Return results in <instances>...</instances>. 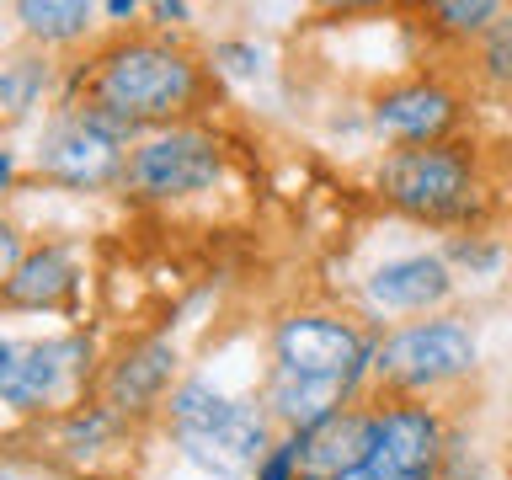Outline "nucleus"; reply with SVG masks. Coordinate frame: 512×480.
Returning a JSON list of instances; mask_svg holds the SVG:
<instances>
[{
    "label": "nucleus",
    "mask_w": 512,
    "mask_h": 480,
    "mask_svg": "<svg viewBox=\"0 0 512 480\" xmlns=\"http://www.w3.org/2000/svg\"><path fill=\"white\" fill-rule=\"evenodd\" d=\"M198 96H203L198 59L171 48L166 38H118L86 70V107H102L112 118L134 123L139 134L150 123H171L192 112Z\"/></svg>",
    "instance_id": "1"
},
{
    "label": "nucleus",
    "mask_w": 512,
    "mask_h": 480,
    "mask_svg": "<svg viewBox=\"0 0 512 480\" xmlns=\"http://www.w3.org/2000/svg\"><path fill=\"white\" fill-rule=\"evenodd\" d=\"M166 422H171V438L176 448L203 464L214 475H246V470H262L272 443V427L267 416L246 406V400H230L219 395L208 379H187L176 384L171 400H166Z\"/></svg>",
    "instance_id": "2"
},
{
    "label": "nucleus",
    "mask_w": 512,
    "mask_h": 480,
    "mask_svg": "<svg viewBox=\"0 0 512 480\" xmlns=\"http://www.w3.org/2000/svg\"><path fill=\"white\" fill-rule=\"evenodd\" d=\"M144 134L134 123L112 118L102 107H64L54 123L43 128L38 139V171L59 187H75V192H96V187H112L123 182L128 171V150H134Z\"/></svg>",
    "instance_id": "3"
},
{
    "label": "nucleus",
    "mask_w": 512,
    "mask_h": 480,
    "mask_svg": "<svg viewBox=\"0 0 512 480\" xmlns=\"http://www.w3.org/2000/svg\"><path fill=\"white\" fill-rule=\"evenodd\" d=\"M379 192L400 214L454 224L475 214V160L464 144H406L384 155Z\"/></svg>",
    "instance_id": "4"
},
{
    "label": "nucleus",
    "mask_w": 512,
    "mask_h": 480,
    "mask_svg": "<svg viewBox=\"0 0 512 480\" xmlns=\"http://www.w3.org/2000/svg\"><path fill=\"white\" fill-rule=\"evenodd\" d=\"M475 358H480L475 331L454 315L411 320V326H395L384 342H374V374L406 395H427L464 379L475 368Z\"/></svg>",
    "instance_id": "5"
},
{
    "label": "nucleus",
    "mask_w": 512,
    "mask_h": 480,
    "mask_svg": "<svg viewBox=\"0 0 512 480\" xmlns=\"http://www.w3.org/2000/svg\"><path fill=\"white\" fill-rule=\"evenodd\" d=\"M272 368L310 384H342L358 390V379L374 368V342L336 315H288L272 331Z\"/></svg>",
    "instance_id": "6"
},
{
    "label": "nucleus",
    "mask_w": 512,
    "mask_h": 480,
    "mask_svg": "<svg viewBox=\"0 0 512 480\" xmlns=\"http://www.w3.org/2000/svg\"><path fill=\"white\" fill-rule=\"evenodd\" d=\"M224 171L219 139L203 128H155L128 150V171L123 187L134 198L150 203H171V198H192V192L214 187Z\"/></svg>",
    "instance_id": "7"
},
{
    "label": "nucleus",
    "mask_w": 512,
    "mask_h": 480,
    "mask_svg": "<svg viewBox=\"0 0 512 480\" xmlns=\"http://www.w3.org/2000/svg\"><path fill=\"white\" fill-rule=\"evenodd\" d=\"M91 374V336H54V342H6L0 347V395L11 411H48Z\"/></svg>",
    "instance_id": "8"
},
{
    "label": "nucleus",
    "mask_w": 512,
    "mask_h": 480,
    "mask_svg": "<svg viewBox=\"0 0 512 480\" xmlns=\"http://www.w3.org/2000/svg\"><path fill=\"white\" fill-rule=\"evenodd\" d=\"M443 459V422L427 406H379L374 448L342 480H432Z\"/></svg>",
    "instance_id": "9"
},
{
    "label": "nucleus",
    "mask_w": 512,
    "mask_h": 480,
    "mask_svg": "<svg viewBox=\"0 0 512 480\" xmlns=\"http://www.w3.org/2000/svg\"><path fill=\"white\" fill-rule=\"evenodd\" d=\"M171 374H176V347L160 342V336H150V342L128 347V352H118V358L107 363V374H102V406L118 411L123 422H128V416H139V411H150V406L166 400Z\"/></svg>",
    "instance_id": "10"
},
{
    "label": "nucleus",
    "mask_w": 512,
    "mask_h": 480,
    "mask_svg": "<svg viewBox=\"0 0 512 480\" xmlns=\"http://www.w3.org/2000/svg\"><path fill=\"white\" fill-rule=\"evenodd\" d=\"M459 118V96L438 80H406L374 102V128L406 144H443V134Z\"/></svg>",
    "instance_id": "11"
},
{
    "label": "nucleus",
    "mask_w": 512,
    "mask_h": 480,
    "mask_svg": "<svg viewBox=\"0 0 512 480\" xmlns=\"http://www.w3.org/2000/svg\"><path fill=\"white\" fill-rule=\"evenodd\" d=\"M454 294V272H448L443 256L432 251H416V256H395V262L374 267L368 278V299L390 315H422V310H438V304Z\"/></svg>",
    "instance_id": "12"
},
{
    "label": "nucleus",
    "mask_w": 512,
    "mask_h": 480,
    "mask_svg": "<svg viewBox=\"0 0 512 480\" xmlns=\"http://www.w3.org/2000/svg\"><path fill=\"white\" fill-rule=\"evenodd\" d=\"M374 427L379 411H336L331 422H320L304 432V459H299V480H342L347 470H358L374 448Z\"/></svg>",
    "instance_id": "13"
},
{
    "label": "nucleus",
    "mask_w": 512,
    "mask_h": 480,
    "mask_svg": "<svg viewBox=\"0 0 512 480\" xmlns=\"http://www.w3.org/2000/svg\"><path fill=\"white\" fill-rule=\"evenodd\" d=\"M70 288H75V251L70 246H38L32 256L16 262V272H6L11 310H43V304H59Z\"/></svg>",
    "instance_id": "14"
},
{
    "label": "nucleus",
    "mask_w": 512,
    "mask_h": 480,
    "mask_svg": "<svg viewBox=\"0 0 512 480\" xmlns=\"http://www.w3.org/2000/svg\"><path fill=\"white\" fill-rule=\"evenodd\" d=\"M91 6L86 0H16V22L43 43H75L91 32Z\"/></svg>",
    "instance_id": "15"
},
{
    "label": "nucleus",
    "mask_w": 512,
    "mask_h": 480,
    "mask_svg": "<svg viewBox=\"0 0 512 480\" xmlns=\"http://www.w3.org/2000/svg\"><path fill=\"white\" fill-rule=\"evenodd\" d=\"M48 86V59H11L6 70H0V102H6L11 118H22V112L43 96Z\"/></svg>",
    "instance_id": "16"
},
{
    "label": "nucleus",
    "mask_w": 512,
    "mask_h": 480,
    "mask_svg": "<svg viewBox=\"0 0 512 480\" xmlns=\"http://www.w3.org/2000/svg\"><path fill=\"white\" fill-rule=\"evenodd\" d=\"M480 75L491 86H512V11H502L480 32Z\"/></svg>",
    "instance_id": "17"
},
{
    "label": "nucleus",
    "mask_w": 512,
    "mask_h": 480,
    "mask_svg": "<svg viewBox=\"0 0 512 480\" xmlns=\"http://www.w3.org/2000/svg\"><path fill=\"white\" fill-rule=\"evenodd\" d=\"M496 16H502L496 0H454V6H432V22H438L443 32H486Z\"/></svg>",
    "instance_id": "18"
},
{
    "label": "nucleus",
    "mask_w": 512,
    "mask_h": 480,
    "mask_svg": "<svg viewBox=\"0 0 512 480\" xmlns=\"http://www.w3.org/2000/svg\"><path fill=\"white\" fill-rule=\"evenodd\" d=\"M299 459H304V432H288L267 454L262 470H256V480H299Z\"/></svg>",
    "instance_id": "19"
},
{
    "label": "nucleus",
    "mask_w": 512,
    "mask_h": 480,
    "mask_svg": "<svg viewBox=\"0 0 512 480\" xmlns=\"http://www.w3.org/2000/svg\"><path fill=\"white\" fill-rule=\"evenodd\" d=\"M214 59H235L230 70H240V75H256V64H262V54H256L251 43H219Z\"/></svg>",
    "instance_id": "20"
},
{
    "label": "nucleus",
    "mask_w": 512,
    "mask_h": 480,
    "mask_svg": "<svg viewBox=\"0 0 512 480\" xmlns=\"http://www.w3.org/2000/svg\"><path fill=\"white\" fill-rule=\"evenodd\" d=\"M448 256H459V262H470V267H491L496 262V251L491 246H475V240H454Z\"/></svg>",
    "instance_id": "21"
},
{
    "label": "nucleus",
    "mask_w": 512,
    "mask_h": 480,
    "mask_svg": "<svg viewBox=\"0 0 512 480\" xmlns=\"http://www.w3.org/2000/svg\"><path fill=\"white\" fill-rule=\"evenodd\" d=\"M150 16H155V22H187V6H171V0H160V6H150Z\"/></svg>",
    "instance_id": "22"
},
{
    "label": "nucleus",
    "mask_w": 512,
    "mask_h": 480,
    "mask_svg": "<svg viewBox=\"0 0 512 480\" xmlns=\"http://www.w3.org/2000/svg\"><path fill=\"white\" fill-rule=\"evenodd\" d=\"M139 6H134V0H107V16H118V22H123V16H134Z\"/></svg>",
    "instance_id": "23"
}]
</instances>
